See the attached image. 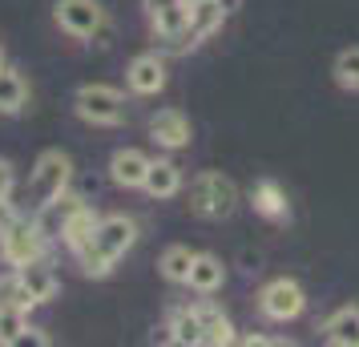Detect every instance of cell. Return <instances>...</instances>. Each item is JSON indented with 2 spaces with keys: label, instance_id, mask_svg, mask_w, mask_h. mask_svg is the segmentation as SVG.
<instances>
[{
  "label": "cell",
  "instance_id": "obj_6",
  "mask_svg": "<svg viewBox=\"0 0 359 347\" xmlns=\"http://www.w3.org/2000/svg\"><path fill=\"white\" fill-rule=\"evenodd\" d=\"M53 17L61 25V33L77 36V41H93L105 29V8L97 0H57Z\"/></svg>",
  "mask_w": 359,
  "mask_h": 347
},
{
  "label": "cell",
  "instance_id": "obj_9",
  "mask_svg": "<svg viewBox=\"0 0 359 347\" xmlns=\"http://www.w3.org/2000/svg\"><path fill=\"white\" fill-rule=\"evenodd\" d=\"M149 137L162 149H186L194 142V125H190V117L182 109H158L149 117Z\"/></svg>",
  "mask_w": 359,
  "mask_h": 347
},
{
  "label": "cell",
  "instance_id": "obj_26",
  "mask_svg": "<svg viewBox=\"0 0 359 347\" xmlns=\"http://www.w3.org/2000/svg\"><path fill=\"white\" fill-rule=\"evenodd\" d=\"M25 327H29V311H20V307H0V343L13 347Z\"/></svg>",
  "mask_w": 359,
  "mask_h": 347
},
{
  "label": "cell",
  "instance_id": "obj_32",
  "mask_svg": "<svg viewBox=\"0 0 359 347\" xmlns=\"http://www.w3.org/2000/svg\"><path fill=\"white\" fill-rule=\"evenodd\" d=\"M0 69H4V45H0Z\"/></svg>",
  "mask_w": 359,
  "mask_h": 347
},
{
  "label": "cell",
  "instance_id": "obj_13",
  "mask_svg": "<svg viewBox=\"0 0 359 347\" xmlns=\"http://www.w3.org/2000/svg\"><path fill=\"white\" fill-rule=\"evenodd\" d=\"M13 271L20 275L25 291H29L36 303H49V299H57V291H61V283H57V275H53V266L45 263V259H33V263L13 266Z\"/></svg>",
  "mask_w": 359,
  "mask_h": 347
},
{
  "label": "cell",
  "instance_id": "obj_10",
  "mask_svg": "<svg viewBox=\"0 0 359 347\" xmlns=\"http://www.w3.org/2000/svg\"><path fill=\"white\" fill-rule=\"evenodd\" d=\"M154 158H146L142 149H117L114 158H109V182L121 186V190H142V182H146V170Z\"/></svg>",
  "mask_w": 359,
  "mask_h": 347
},
{
  "label": "cell",
  "instance_id": "obj_18",
  "mask_svg": "<svg viewBox=\"0 0 359 347\" xmlns=\"http://www.w3.org/2000/svg\"><path fill=\"white\" fill-rule=\"evenodd\" d=\"M198 319H202V343L226 347V343H234V339H238V335H234V323H230V319L218 311L214 303H202V307H198Z\"/></svg>",
  "mask_w": 359,
  "mask_h": 347
},
{
  "label": "cell",
  "instance_id": "obj_21",
  "mask_svg": "<svg viewBox=\"0 0 359 347\" xmlns=\"http://www.w3.org/2000/svg\"><path fill=\"white\" fill-rule=\"evenodd\" d=\"M165 331H170V343H178V347L202 343V319H198V307H178V311L170 315Z\"/></svg>",
  "mask_w": 359,
  "mask_h": 347
},
{
  "label": "cell",
  "instance_id": "obj_19",
  "mask_svg": "<svg viewBox=\"0 0 359 347\" xmlns=\"http://www.w3.org/2000/svg\"><path fill=\"white\" fill-rule=\"evenodd\" d=\"M97 210H89V206H81V210H77V215L69 218V226L65 231H61V243H65L69 250H73V254H81L85 247H89V243H93V234H97Z\"/></svg>",
  "mask_w": 359,
  "mask_h": 347
},
{
  "label": "cell",
  "instance_id": "obj_31",
  "mask_svg": "<svg viewBox=\"0 0 359 347\" xmlns=\"http://www.w3.org/2000/svg\"><path fill=\"white\" fill-rule=\"evenodd\" d=\"M218 4H222V13H226V17H230V13H238V8H243V0H218Z\"/></svg>",
  "mask_w": 359,
  "mask_h": 347
},
{
  "label": "cell",
  "instance_id": "obj_29",
  "mask_svg": "<svg viewBox=\"0 0 359 347\" xmlns=\"http://www.w3.org/2000/svg\"><path fill=\"white\" fill-rule=\"evenodd\" d=\"M178 4H186V0H142L146 17H162V13H170V8H178Z\"/></svg>",
  "mask_w": 359,
  "mask_h": 347
},
{
  "label": "cell",
  "instance_id": "obj_5",
  "mask_svg": "<svg viewBox=\"0 0 359 347\" xmlns=\"http://www.w3.org/2000/svg\"><path fill=\"white\" fill-rule=\"evenodd\" d=\"M259 311L271 319V323H291L307 311V291L294 279H271L259 291Z\"/></svg>",
  "mask_w": 359,
  "mask_h": 347
},
{
  "label": "cell",
  "instance_id": "obj_28",
  "mask_svg": "<svg viewBox=\"0 0 359 347\" xmlns=\"http://www.w3.org/2000/svg\"><path fill=\"white\" fill-rule=\"evenodd\" d=\"M13 347H49V335H45L41 327H25V331H20V339Z\"/></svg>",
  "mask_w": 359,
  "mask_h": 347
},
{
  "label": "cell",
  "instance_id": "obj_12",
  "mask_svg": "<svg viewBox=\"0 0 359 347\" xmlns=\"http://www.w3.org/2000/svg\"><path fill=\"white\" fill-rule=\"evenodd\" d=\"M250 206H255L262 218H271V222H287V218H291L287 190H283L275 178H262V182H255V190H250Z\"/></svg>",
  "mask_w": 359,
  "mask_h": 347
},
{
  "label": "cell",
  "instance_id": "obj_3",
  "mask_svg": "<svg viewBox=\"0 0 359 347\" xmlns=\"http://www.w3.org/2000/svg\"><path fill=\"white\" fill-rule=\"evenodd\" d=\"M69 182H73V158H69L65 149H45V154L33 162V178H29V186H33L36 206L49 202V198H57V194H65Z\"/></svg>",
  "mask_w": 359,
  "mask_h": 347
},
{
  "label": "cell",
  "instance_id": "obj_30",
  "mask_svg": "<svg viewBox=\"0 0 359 347\" xmlns=\"http://www.w3.org/2000/svg\"><path fill=\"white\" fill-rule=\"evenodd\" d=\"M13 222H17V210H13V202L0 198V231H8Z\"/></svg>",
  "mask_w": 359,
  "mask_h": 347
},
{
  "label": "cell",
  "instance_id": "obj_17",
  "mask_svg": "<svg viewBox=\"0 0 359 347\" xmlns=\"http://www.w3.org/2000/svg\"><path fill=\"white\" fill-rule=\"evenodd\" d=\"M222 20H226V13H222V4H218V0H202V4H194V8H190V33H186L190 49L202 45L206 36L218 33V29H222Z\"/></svg>",
  "mask_w": 359,
  "mask_h": 347
},
{
  "label": "cell",
  "instance_id": "obj_27",
  "mask_svg": "<svg viewBox=\"0 0 359 347\" xmlns=\"http://www.w3.org/2000/svg\"><path fill=\"white\" fill-rule=\"evenodd\" d=\"M13 186H17V165L0 158V198H13Z\"/></svg>",
  "mask_w": 359,
  "mask_h": 347
},
{
  "label": "cell",
  "instance_id": "obj_20",
  "mask_svg": "<svg viewBox=\"0 0 359 347\" xmlns=\"http://www.w3.org/2000/svg\"><path fill=\"white\" fill-rule=\"evenodd\" d=\"M29 105V81L20 69H0V114H20Z\"/></svg>",
  "mask_w": 359,
  "mask_h": 347
},
{
  "label": "cell",
  "instance_id": "obj_8",
  "mask_svg": "<svg viewBox=\"0 0 359 347\" xmlns=\"http://www.w3.org/2000/svg\"><path fill=\"white\" fill-rule=\"evenodd\" d=\"M165 81H170V77H165V61L158 53H137L130 61V69H126V85H130V93H137V97L162 93Z\"/></svg>",
  "mask_w": 359,
  "mask_h": 347
},
{
  "label": "cell",
  "instance_id": "obj_1",
  "mask_svg": "<svg viewBox=\"0 0 359 347\" xmlns=\"http://www.w3.org/2000/svg\"><path fill=\"white\" fill-rule=\"evenodd\" d=\"M234 206H238V186L222 170H202L190 182V215L206 218V222H222L234 215Z\"/></svg>",
  "mask_w": 359,
  "mask_h": 347
},
{
  "label": "cell",
  "instance_id": "obj_33",
  "mask_svg": "<svg viewBox=\"0 0 359 347\" xmlns=\"http://www.w3.org/2000/svg\"><path fill=\"white\" fill-rule=\"evenodd\" d=\"M186 4H190V8H194V4H202V0H186Z\"/></svg>",
  "mask_w": 359,
  "mask_h": 347
},
{
  "label": "cell",
  "instance_id": "obj_25",
  "mask_svg": "<svg viewBox=\"0 0 359 347\" xmlns=\"http://www.w3.org/2000/svg\"><path fill=\"white\" fill-rule=\"evenodd\" d=\"M73 259L81 263V271L89 275V279H105V275H114V266H117V259H109L97 243H89V247H85L81 254H73Z\"/></svg>",
  "mask_w": 359,
  "mask_h": 347
},
{
  "label": "cell",
  "instance_id": "obj_24",
  "mask_svg": "<svg viewBox=\"0 0 359 347\" xmlns=\"http://www.w3.org/2000/svg\"><path fill=\"white\" fill-rule=\"evenodd\" d=\"M0 307H20V311H33L36 307V299L25 291V283H20L17 271L0 275Z\"/></svg>",
  "mask_w": 359,
  "mask_h": 347
},
{
  "label": "cell",
  "instance_id": "obj_23",
  "mask_svg": "<svg viewBox=\"0 0 359 347\" xmlns=\"http://www.w3.org/2000/svg\"><path fill=\"white\" fill-rule=\"evenodd\" d=\"M331 77H335V85H339V89L359 93V45H351V49H343L339 57H335Z\"/></svg>",
  "mask_w": 359,
  "mask_h": 347
},
{
  "label": "cell",
  "instance_id": "obj_14",
  "mask_svg": "<svg viewBox=\"0 0 359 347\" xmlns=\"http://www.w3.org/2000/svg\"><path fill=\"white\" fill-rule=\"evenodd\" d=\"M323 339L331 347H359V307H339L323 319Z\"/></svg>",
  "mask_w": 359,
  "mask_h": 347
},
{
  "label": "cell",
  "instance_id": "obj_11",
  "mask_svg": "<svg viewBox=\"0 0 359 347\" xmlns=\"http://www.w3.org/2000/svg\"><path fill=\"white\" fill-rule=\"evenodd\" d=\"M85 202L73 194V190H65V194H57V198L41 202V210H36V226H41V234L45 238H61V231L69 226V218L81 210Z\"/></svg>",
  "mask_w": 359,
  "mask_h": 347
},
{
  "label": "cell",
  "instance_id": "obj_7",
  "mask_svg": "<svg viewBox=\"0 0 359 347\" xmlns=\"http://www.w3.org/2000/svg\"><path fill=\"white\" fill-rule=\"evenodd\" d=\"M93 243H97L109 259H126L137 243V222L130 215H105L97 222V234H93Z\"/></svg>",
  "mask_w": 359,
  "mask_h": 347
},
{
  "label": "cell",
  "instance_id": "obj_15",
  "mask_svg": "<svg viewBox=\"0 0 359 347\" xmlns=\"http://www.w3.org/2000/svg\"><path fill=\"white\" fill-rule=\"evenodd\" d=\"M222 283H226V266H222V259H218V254H194V266H190L186 287L198 291V295H214Z\"/></svg>",
  "mask_w": 359,
  "mask_h": 347
},
{
  "label": "cell",
  "instance_id": "obj_2",
  "mask_svg": "<svg viewBox=\"0 0 359 347\" xmlns=\"http://www.w3.org/2000/svg\"><path fill=\"white\" fill-rule=\"evenodd\" d=\"M73 114L85 125H121L126 121V93L117 85L89 81L73 93Z\"/></svg>",
  "mask_w": 359,
  "mask_h": 347
},
{
  "label": "cell",
  "instance_id": "obj_22",
  "mask_svg": "<svg viewBox=\"0 0 359 347\" xmlns=\"http://www.w3.org/2000/svg\"><path fill=\"white\" fill-rule=\"evenodd\" d=\"M158 266H162V279L165 283H186L190 279V266H194V250L182 247V243H174V247L162 250V259H158Z\"/></svg>",
  "mask_w": 359,
  "mask_h": 347
},
{
  "label": "cell",
  "instance_id": "obj_4",
  "mask_svg": "<svg viewBox=\"0 0 359 347\" xmlns=\"http://www.w3.org/2000/svg\"><path fill=\"white\" fill-rule=\"evenodd\" d=\"M45 234L36 226V218H17L8 231H0V259L8 266H25L33 259H45Z\"/></svg>",
  "mask_w": 359,
  "mask_h": 347
},
{
  "label": "cell",
  "instance_id": "obj_16",
  "mask_svg": "<svg viewBox=\"0 0 359 347\" xmlns=\"http://www.w3.org/2000/svg\"><path fill=\"white\" fill-rule=\"evenodd\" d=\"M142 190H146L149 198H174V194L182 190V170L170 162V158H158V162H149Z\"/></svg>",
  "mask_w": 359,
  "mask_h": 347
}]
</instances>
